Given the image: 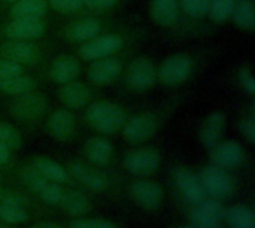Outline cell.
Instances as JSON below:
<instances>
[{
	"instance_id": "6da1fadb",
	"label": "cell",
	"mask_w": 255,
	"mask_h": 228,
	"mask_svg": "<svg viewBox=\"0 0 255 228\" xmlns=\"http://www.w3.org/2000/svg\"><path fill=\"white\" fill-rule=\"evenodd\" d=\"M188 91H179L167 97L161 105L137 114H131L121 128L123 139L131 146H139L151 140L164 127L169 118L185 103Z\"/></svg>"
},
{
	"instance_id": "7a4b0ae2",
	"label": "cell",
	"mask_w": 255,
	"mask_h": 228,
	"mask_svg": "<svg viewBox=\"0 0 255 228\" xmlns=\"http://www.w3.org/2000/svg\"><path fill=\"white\" fill-rule=\"evenodd\" d=\"M148 30L145 27L128 24L120 28H114L87 40L81 45L73 46L72 52L79 57L84 63H90L103 57H109L127 49L139 48L146 39Z\"/></svg>"
},
{
	"instance_id": "3957f363",
	"label": "cell",
	"mask_w": 255,
	"mask_h": 228,
	"mask_svg": "<svg viewBox=\"0 0 255 228\" xmlns=\"http://www.w3.org/2000/svg\"><path fill=\"white\" fill-rule=\"evenodd\" d=\"M214 48H197L170 54L158 63V84L166 88H181L197 78L211 61Z\"/></svg>"
},
{
	"instance_id": "277c9868",
	"label": "cell",
	"mask_w": 255,
	"mask_h": 228,
	"mask_svg": "<svg viewBox=\"0 0 255 228\" xmlns=\"http://www.w3.org/2000/svg\"><path fill=\"white\" fill-rule=\"evenodd\" d=\"M0 106L18 127L33 134L51 111V100L42 90H34L19 96L0 97Z\"/></svg>"
},
{
	"instance_id": "5b68a950",
	"label": "cell",
	"mask_w": 255,
	"mask_h": 228,
	"mask_svg": "<svg viewBox=\"0 0 255 228\" xmlns=\"http://www.w3.org/2000/svg\"><path fill=\"white\" fill-rule=\"evenodd\" d=\"M128 24H133V21L118 19L112 15H106V16L81 15V16L64 19L54 30L52 36L58 42L76 46V45H81L87 40L94 39L96 36H99L105 31L120 28V27H124Z\"/></svg>"
},
{
	"instance_id": "8992f818",
	"label": "cell",
	"mask_w": 255,
	"mask_h": 228,
	"mask_svg": "<svg viewBox=\"0 0 255 228\" xmlns=\"http://www.w3.org/2000/svg\"><path fill=\"white\" fill-rule=\"evenodd\" d=\"M58 43L54 36L0 42V58L13 61L30 72H37L57 51Z\"/></svg>"
},
{
	"instance_id": "52a82bcc",
	"label": "cell",
	"mask_w": 255,
	"mask_h": 228,
	"mask_svg": "<svg viewBox=\"0 0 255 228\" xmlns=\"http://www.w3.org/2000/svg\"><path fill=\"white\" fill-rule=\"evenodd\" d=\"M82 111V122L102 136L121 133V128L131 115L130 108L105 97H99Z\"/></svg>"
},
{
	"instance_id": "ba28073f",
	"label": "cell",
	"mask_w": 255,
	"mask_h": 228,
	"mask_svg": "<svg viewBox=\"0 0 255 228\" xmlns=\"http://www.w3.org/2000/svg\"><path fill=\"white\" fill-rule=\"evenodd\" d=\"M158 63L143 54H134L120 81V91L124 94H145L158 85Z\"/></svg>"
},
{
	"instance_id": "9c48e42d",
	"label": "cell",
	"mask_w": 255,
	"mask_h": 228,
	"mask_svg": "<svg viewBox=\"0 0 255 228\" xmlns=\"http://www.w3.org/2000/svg\"><path fill=\"white\" fill-rule=\"evenodd\" d=\"M181 9V21L169 34L170 39H197L209 36L215 27L209 22L211 0H178Z\"/></svg>"
},
{
	"instance_id": "30bf717a",
	"label": "cell",
	"mask_w": 255,
	"mask_h": 228,
	"mask_svg": "<svg viewBox=\"0 0 255 228\" xmlns=\"http://www.w3.org/2000/svg\"><path fill=\"white\" fill-rule=\"evenodd\" d=\"M63 166L76 182V185L96 193V194H106L117 190L115 179L105 170L97 166L90 164L84 158H67Z\"/></svg>"
},
{
	"instance_id": "8fae6325",
	"label": "cell",
	"mask_w": 255,
	"mask_h": 228,
	"mask_svg": "<svg viewBox=\"0 0 255 228\" xmlns=\"http://www.w3.org/2000/svg\"><path fill=\"white\" fill-rule=\"evenodd\" d=\"M137 52V48L127 49L109 57H103L94 61H90L85 69L87 82L97 88H106L111 85L118 84L128 60Z\"/></svg>"
},
{
	"instance_id": "7c38bea8",
	"label": "cell",
	"mask_w": 255,
	"mask_h": 228,
	"mask_svg": "<svg viewBox=\"0 0 255 228\" xmlns=\"http://www.w3.org/2000/svg\"><path fill=\"white\" fill-rule=\"evenodd\" d=\"M84 72V61L73 52H54L49 60L36 72L46 84L61 85L79 79Z\"/></svg>"
},
{
	"instance_id": "4fadbf2b",
	"label": "cell",
	"mask_w": 255,
	"mask_h": 228,
	"mask_svg": "<svg viewBox=\"0 0 255 228\" xmlns=\"http://www.w3.org/2000/svg\"><path fill=\"white\" fill-rule=\"evenodd\" d=\"M51 18H3L0 19V42L40 39L48 36Z\"/></svg>"
},
{
	"instance_id": "5bb4252c",
	"label": "cell",
	"mask_w": 255,
	"mask_h": 228,
	"mask_svg": "<svg viewBox=\"0 0 255 228\" xmlns=\"http://www.w3.org/2000/svg\"><path fill=\"white\" fill-rule=\"evenodd\" d=\"M197 178L206 197L226 200L235 196L238 182L230 170L218 167L215 164H206L197 172Z\"/></svg>"
},
{
	"instance_id": "9a60e30c",
	"label": "cell",
	"mask_w": 255,
	"mask_h": 228,
	"mask_svg": "<svg viewBox=\"0 0 255 228\" xmlns=\"http://www.w3.org/2000/svg\"><path fill=\"white\" fill-rule=\"evenodd\" d=\"M45 133L58 143H72L79 134V119L75 111L64 106L51 109L43 119Z\"/></svg>"
},
{
	"instance_id": "2e32d148",
	"label": "cell",
	"mask_w": 255,
	"mask_h": 228,
	"mask_svg": "<svg viewBox=\"0 0 255 228\" xmlns=\"http://www.w3.org/2000/svg\"><path fill=\"white\" fill-rule=\"evenodd\" d=\"M57 100L70 111H81L85 109L91 102L102 97L100 88L91 85L90 82H84L79 79L57 85L55 88Z\"/></svg>"
},
{
	"instance_id": "e0dca14e",
	"label": "cell",
	"mask_w": 255,
	"mask_h": 228,
	"mask_svg": "<svg viewBox=\"0 0 255 228\" xmlns=\"http://www.w3.org/2000/svg\"><path fill=\"white\" fill-rule=\"evenodd\" d=\"M124 169L137 178H149L155 175L161 166V154L155 146H134L123 157Z\"/></svg>"
},
{
	"instance_id": "ac0fdd59",
	"label": "cell",
	"mask_w": 255,
	"mask_h": 228,
	"mask_svg": "<svg viewBox=\"0 0 255 228\" xmlns=\"http://www.w3.org/2000/svg\"><path fill=\"white\" fill-rule=\"evenodd\" d=\"M128 194L137 206L148 212L158 211L164 202L163 187L148 178H139L131 181L128 185Z\"/></svg>"
},
{
	"instance_id": "d6986e66",
	"label": "cell",
	"mask_w": 255,
	"mask_h": 228,
	"mask_svg": "<svg viewBox=\"0 0 255 228\" xmlns=\"http://www.w3.org/2000/svg\"><path fill=\"white\" fill-rule=\"evenodd\" d=\"M170 175H172V182H173L178 194L190 206L199 205L206 197V194L202 188V184L197 178V173L193 172L190 167L176 166L172 169Z\"/></svg>"
},
{
	"instance_id": "ffe728a7",
	"label": "cell",
	"mask_w": 255,
	"mask_h": 228,
	"mask_svg": "<svg viewBox=\"0 0 255 228\" xmlns=\"http://www.w3.org/2000/svg\"><path fill=\"white\" fill-rule=\"evenodd\" d=\"M82 157L85 161H88L93 166H97L100 169H108L115 163L117 154L115 146L109 140L108 136L96 134L88 137L82 145Z\"/></svg>"
},
{
	"instance_id": "44dd1931",
	"label": "cell",
	"mask_w": 255,
	"mask_h": 228,
	"mask_svg": "<svg viewBox=\"0 0 255 228\" xmlns=\"http://www.w3.org/2000/svg\"><path fill=\"white\" fill-rule=\"evenodd\" d=\"M209 158L212 164L232 170V169L241 167L245 163L247 152L239 142L223 139L214 148L209 149Z\"/></svg>"
},
{
	"instance_id": "7402d4cb",
	"label": "cell",
	"mask_w": 255,
	"mask_h": 228,
	"mask_svg": "<svg viewBox=\"0 0 255 228\" xmlns=\"http://www.w3.org/2000/svg\"><path fill=\"white\" fill-rule=\"evenodd\" d=\"M149 18L158 28L169 34L178 27L181 21V9L178 0H149Z\"/></svg>"
},
{
	"instance_id": "603a6c76",
	"label": "cell",
	"mask_w": 255,
	"mask_h": 228,
	"mask_svg": "<svg viewBox=\"0 0 255 228\" xmlns=\"http://www.w3.org/2000/svg\"><path fill=\"white\" fill-rule=\"evenodd\" d=\"M27 161L48 181L55 182V184H61L66 187H75L76 182L72 179V176L69 175V172L66 170V167L63 166V163H58L55 160H52L51 157L46 155H30L27 158Z\"/></svg>"
},
{
	"instance_id": "cb8c5ba5",
	"label": "cell",
	"mask_w": 255,
	"mask_h": 228,
	"mask_svg": "<svg viewBox=\"0 0 255 228\" xmlns=\"http://www.w3.org/2000/svg\"><path fill=\"white\" fill-rule=\"evenodd\" d=\"M227 127V116L223 111H214L208 114L199 128V140L208 151L223 140Z\"/></svg>"
},
{
	"instance_id": "d4e9b609",
	"label": "cell",
	"mask_w": 255,
	"mask_h": 228,
	"mask_svg": "<svg viewBox=\"0 0 255 228\" xmlns=\"http://www.w3.org/2000/svg\"><path fill=\"white\" fill-rule=\"evenodd\" d=\"M43 81L34 72H25L18 76H12L0 81V97H12L19 96L28 91L40 90L43 87Z\"/></svg>"
},
{
	"instance_id": "484cf974",
	"label": "cell",
	"mask_w": 255,
	"mask_h": 228,
	"mask_svg": "<svg viewBox=\"0 0 255 228\" xmlns=\"http://www.w3.org/2000/svg\"><path fill=\"white\" fill-rule=\"evenodd\" d=\"M57 208H60L72 218H82L93 211V203L84 191L73 187H64L61 200Z\"/></svg>"
},
{
	"instance_id": "4316f807",
	"label": "cell",
	"mask_w": 255,
	"mask_h": 228,
	"mask_svg": "<svg viewBox=\"0 0 255 228\" xmlns=\"http://www.w3.org/2000/svg\"><path fill=\"white\" fill-rule=\"evenodd\" d=\"M49 13V0H18L15 1L0 19L3 18H43Z\"/></svg>"
},
{
	"instance_id": "83f0119b",
	"label": "cell",
	"mask_w": 255,
	"mask_h": 228,
	"mask_svg": "<svg viewBox=\"0 0 255 228\" xmlns=\"http://www.w3.org/2000/svg\"><path fill=\"white\" fill-rule=\"evenodd\" d=\"M232 24L244 33H254L255 30V0H238L232 15Z\"/></svg>"
},
{
	"instance_id": "f1b7e54d",
	"label": "cell",
	"mask_w": 255,
	"mask_h": 228,
	"mask_svg": "<svg viewBox=\"0 0 255 228\" xmlns=\"http://www.w3.org/2000/svg\"><path fill=\"white\" fill-rule=\"evenodd\" d=\"M0 203L19 205L24 208H31L37 212L39 211L43 212L42 205H39L28 191L16 188V187H10L4 182H0Z\"/></svg>"
},
{
	"instance_id": "f546056e",
	"label": "cell",
	"mask_w": 255,
	"mask_h": 228,
	"mask_svg": "<svg viewBox=\"0 0 255 228\" xmlns=\"http://www.w3.org/2000/svg\"><path fill=\"white\" fill-rule=\"evenodd\" d=\"M224 224L230 228H254V211L245 205H232L230 208H226Z\"/></svg>"
},
{
	"instance_id": "4dcf8cb0",
	"label": "cell",
	"mask_w": 255,
	"mask_h": 228,
	"mask_svg": "<svg viewBox=\"0 0 255 228\" xmlns=\"http://www.w3.org/2000/svg\"><path fill=\"white\" fill-rule=\"evenodd\" d=\"M238 0H211L209 3V22L214 27H220L230 21V15Z\"/></svg>"
},
{
	"instance_id": "1f68e13d",
	"label": "cell",
	"mask_w": 255,
	"mask_h": 228,
	"mask_svg": "<svg viewBox=\"0 0 255 228\" xmlns=\"http://www.w3.org/2000/svg\"><path fill=\"white\" fill-rule=\"evenodd\" d=\"M123 0H84L81 15H94V16H106L117 12L121 6Z\"/></svg>"
},
{
	"instance_id": "d6a6232c",
	"label": "cell",
	"mask_w": 255,
	"mask_h": 228,
	"mask_svg": "<svg viewBox=\"0 0 255 228\" xmlns=\"http://www.w3.org/2000/svg\"><path fill=\"white\" fill-rule=\"evenodd\" d=\"M0 142L7 145L12 151H19L24 146V136L16 125L6 121L0 114Z\"/></svg>"
},
{
	"instance_id": "836d02e7",
	"label": "cell",
	"mask_w": 255,
	"mask_h": 228,
	"mask_svg": "<svg viewBox=\"0 0 255 228\" xmlns=\"http://www.w3.org/2000/svg\"><path fill=\"white\" fill-rule=\"evenodd\" d=\"M30 220L27 208L10 203H0V223L7 226H19Z\"/></svg>"
},
{
	"instance_id": "e575fe53",
	"label": "cell",
	"mask_w": 255,
	"mask_h": 228,
	"mask_svg": "<svg viewBox=\"0 0 255 228\" xmlns=\"http://www.w3.org/2000/svg\"><path fill=\"white\" fill-rule=\"evenodd\" d=\"M82 6L84 0H49V12L58 15L63 21L78 16Z\"/></svg>"
},
{
	"instance_id": "d590c367",
	"label": "cell",
	"mask_w": 255,
	"mask_h": 228,
	"mask_svg": "<svg viewBox=\"0 0 255 228\" xmlns=\"http://www.w3.org/2000/svg\"><path fill=\"white\" fill-rule=\"evenodd\" d=\"M64 187L66 185L46 181L43 184V187L39 190V193L36 194V197L39 199V202H42L46 206H58L61 196H63V191H64Z\"/></svg>"
},
{
	"instance_id": "8d00e7d4",
	"label": "cell",
	"mask_w": 255,
	"mask_h": 228,
	"mask_svg": "<svg viewBox=\"0 0 255 228\" xmlns=\"http://www.w3.org/2000/svg\"><path fill=\"white\" fill-rule=\"evenodd\" d=\"M188 220H190V224L194 228H224V223L209 217L197 206H190Z\"/></svg>"
},
{
	"instance_id": "74e56055",
	"label": "cell",
	"mask_w": 255,
	"mask_h": 228,
	"mask_svg": "<svg viewBox=\"0 0 255 228\" xmlns=\"http://www.w3.org/2000/svg\"><path fill=\"white\" fill-rule=\"evenodd\" d=\"M236 78H238V84L244 90V93H247L250 97H254L255 79L254 72H253V66L250 63L241 64L239 69H238V72H236Z\"/></svg>"
},
{
	"instance_id": "f35d334b",
	"label": "cell",
	"mask_w": 255,
	"mask_h": 228,
	"mask_svg": "<svg viewBox=\"0 0 255 228\" xmlns=\"http://www.w3.org/2000/svg\"><path fill=\"white\" fill-rule=\"evenodd\" d=\"M197 208H200L205 214H208L209 217L224 223V214H226V206L223 205V200L218 199H212V197H205L199 205H196Z\"/></svg>"
},
{
	"instance_id": "ab89813d",
	"label": "cell",
	"mask_w": 255,
	"mask_h": 228,
	"mask_svg": "<svg viewBox=\"0 0 255 228\" xmlns=\"http://www.w3.org/2000/svg\"><path fill=\"white\" fill-rule=\"evenodd\" d=\"M238 130L239 133L244 136V139L250 143H255V116H254V108L251 106L250 114H245L239 121H238Z\"/></svg>"
},
{
	"instance_id": "60d3db41",
	"label": "cell",
	"mask_w": 255,
	"mask_h": 228,
	"mask_svg": "<svg viewBox=\"0 0 255 228\" xmlns=\"http://www.w3.org/2000/svg\"><path fill=\"white\" fill-rule=\"evenodd\" d=\"M70 228H118L114 223L103 218H75L69 224Z\"/></svg>"
},
{
	"instance_id": "b9f144b4",
	"label": "cell",
	"mask_w": 255,
	"mask_h": 228,
	"mask_svg": "<svg viewBox=\"0 0 255 228\" xmlns=\"http://www.w3.org/2000/svg\"><path fill=\"white\" fill-rule=\"evenodd\" d=\"M25 72H30V70H27L25 67H22V66L13 63V61H9L6 58H0V81L12 78V76L22 75Z\"/></svg>"
},
{
	"instance_id": "7bdbcfd3",
	"label": "cell",
	"mask_w": 255,
	"mask_h": 228,
	"mask_svg": "<svg viewBox=\"0 0 255 228\" xmlns=\"http://www.w3.org/2000/svg\"><path fill=\"white\" fill-rule=\"evenodd\" d=\"M15 151H12L7 145L0 142V170H7L10 172L15 166Z\"/></svg>"
},
{
	"instance_id": "ee69618b",
	"label": "cell",
	"mask_w": 255,
	"mask_h": 228,
	"mask_svg": "<svg viewBox=\"0 0 255 228\" xmlns=\"http://www.w3.org/2000/svg\"><path fill=\"white\" fill-rule=\"evenodd\" d=\"M30 228H64V227H61L60 224L52 223V221H37V223H34V224H33Z\"/></svg>"
},
{
	"instance_id": "f6af8a7d",
	"label": "cell",
	"mask_w": 255,
	"mask_h": 228,
	"mask_svg": "<svg viewBox=\"0 0 255 228\" xmlns=\"http://www.w3.org/2000/svg\"><path fill=\"white\" fill-rule=\"evenodd\" d=\"M18 0H0V18L3 16V13Z\"/></svg>"
},
{
	"instance_id": "bcb514c9",
	"label": "cell",
	"mask_w": 255,
	"mask_h": 228,
	"mask_svg": "<svg viewBox=\"0 0 255 228\" xmlns=\"http://www.w3.org/2000/svg\"><path fill=\"white\" fill-rule=\"evenodd\" d=\"M0 228H13V226H7V224H1L0 223Z\"/></svg>"
},
{
	"instance_id": "7dc6e473",
	"label": "cell",
	"mask_w": 255,
	"mask_h": 228,
	"mask_svg": "<svg viewBox=\"0 0 255 228\" xmlns=\"http://www.w3.org/2000/svg\"><path fill=\"white\" fill-rule=\"evenodd\" d=\"M181 228H194L191 224H187V226H184V227H181Z\"/></svg>"
},
{
	"instance_id": "c3c4849f",
	"label": "cell",
	"mask_w": 255,
	"mask_h": 228,
	"mask_svg": "<svg viewBox=\"0 0 255 228\" xmlns=\"http://www.w3.org/2000/svg\"><path fill=\"white\" fill-rule=\"evenodd\" d=\"M0 182H3V175H1V170H0Z\"/></svg>"
}]
</instances>
